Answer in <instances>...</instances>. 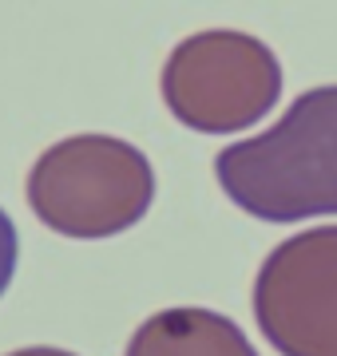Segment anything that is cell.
I'll use <instances>...</instances> for the list:
<instances>
[{
  "label": "cell",
  "instance_id": "cell-3",
  "mask_svg": "<svg viewBox=\"0 0 337 356\" xmlns=\"http://www.w3.org/2000/svg\"><path fill=\"white\" fill-rule=\"evenodd\" d=\"M159 91L167 111L198 135H234L262 123L282 95V64L250 32L207 28L175 44Z\"/></svg>",
  "mask_w": 337,
  "mask_h": 356
},
{
  "label": "cell",
  "instance_id": "cell-1",
  "mask_svg": "<svg viewBox=\"0 0 337 356\" xmlns=\"http://www.w3.org/2000/svg\"><path fill=\"white\" fill-rule=\"evenodd\" d=\"M214 178L258 222L337 214V83L301 91L270 131L222 147Z\"/></svg>",
  "mask_w": 337,
  "mask_h": 356
},
{
  "label": "cell",
  "instance_id": "cell-6",
  "mask_svg": "<svg viewBox=\"0 0 337 356\" xmlns=\"http://www.w3.org/2000/svg\"><path fill=\"white\" fill-rule=\"evenodd\" d=\"M16 261H20V238H16L13 218L0 210V297L8 293V285L16 277Z\"/></svg>",
  "mask_w": 337,
  "mask_h": 356
},
{
  "label": "cell",
  "instance_id": "cell-7",
  "mask_svg": "<svg viewBox=\"0 0 337 356\" xmlns=\"http://www.w3.org/2000/svg\"><path fill=\"white\" fill-rule=\"evenodd\" d=\"M4 356H76V353L52 348V344H32V348H16V353H4Z\"/></svg>",
  "mask_w": 337,
  "mask_h": 356
},
{
  "label": "cell",
  "instance_id": "cell-5",
  "mask_svg": "<svg viewBox=\"0 0 337 356\" xmlns=\"http://www.w3.org/2000/svg\"><path fill=\"white\" fill-rule=\"evenodd\" d=\"M123 356H258L230 317L198 305L159 309L131 332Z\"/></svg>",
  "mask_w": 337,
  "mask_h": 356
},
{
  "label": "cell",
  "instance_id": "cell-2",
  "mask_svg": "<svg viewBox=\"0 0 337 356\" xmlns=\"http://www.w3.org/2000/svg\"><path fill=\"white\" fill-rule=\"evenodd\" d=\"M24 194L52 234L104 242L147 218L155 202V170L127 139L68 135L32 163Z\"/></svg>",
  "mask_w": 337,
  "mask_h": 356
},
{
  "label": "cell",
  "instance_id": "cell-4",
  "mask_svg": "<svg viewBox=\"0 0 337 356\" xmlns=\"http://www.w3.org/2000/svg\"><path fill=\"white\" fill-rule=\"evenodd\" d=\"M254 321L278 356H337V226L301 229L266 254Z\"/></svg>",
  "mask_w": 337,
  "mask_h": 356
}]
</instances>
